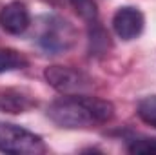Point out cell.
Instances as JSON below:
<instances>
[{
	"label": "cell",
	"instance_id": "1",
	"mask_svg": "<svg viewBox=\"0 0 156 155\" xmlns=\"http://www.w3.org/2000/svg\"><path fill=\"white\" fill-rule=\"evenodd\" d=\"M47 117L60 128L83 130L107 124L115 117V106L100 97L78 93L64 95L47 108Z\"/></svg>",
	"mask_w": 156,
	"mask_h": 155
},
{
	"label": "cell",
	"instance_id": "2",
	"mask_svg": "<svg viewBox=\"0 0 156 155\" xmlns=\"http://www.w3.org/2000/svg\"><path fill=\"white\" fill-rule=\"evenodd\" d=\"M37 42L44 51L51 55L66 53L76 44V29L69 20L58 15H47L40 22Z\"/></svg>",
	"mask_w": 156,
	"mask_h": 155
},
{
	"label": "cell",
	"instance_id": "3",
	"mask_svg": "<svg viewBox=\"0 0 156 155\" xmlns=\"http://www.w3.org/2000/svg\"><path fill=\"white\" fill-rule=\"evenodd\" d=\"M0 152L13 155H38L45 152L44 139L16 124L0 122Z\"/></svg>",
	"mask_w": 156,
	"mask_h": 155
},
{
	"label": "cell",
	"instance_id": "4",
	"mask_svg": "<svg viewBox=\"0 0 156 155\" xmlns=\"http://www.w3.org/2000/svg\"><path fill=\"white\" fill-rule=\"evenodd\" d=\"M44 78L51 88H55L62 95L85 93L91 88V78L69 66H49L44 71Z\"/></svg>",
	"mask_w": 156,
	"mask_h": 155
},
{
	"label": "cell",
	"instance_id": "5",
	"mask_svg": "<svg viewBox=\"0 0 156 155\" xmlns=\"http://www.w3.org/2000/svg\"><path fill=\"white\" fill-rule=\"evenodd\" d=\"M144 26H145V18L138 7L123 6L118 7L116 13L113 15V29L122 40H133L140 37Z\"/></svg>",
	"mask_w": 156,
	"mask_h": 155
},
{
	"label": "cell",
	"instance_id": "6",
	"mask_svg": "<svg viewBox=\"0 0 156 155\" xmlns=\"http://www.w3.org/2000/svg\"><path fill=\"white\" fill-rule=\"evenodd\" d=\"M31 26V15L24 2L13 0L0 11V28L9 35H22Z\"/></svg>",
	"mask_w": 156,
	"mask_h": 155
},
{
	"label": "cell",
	"instance_id": "7",
	"mask_svg": "<svg viewBox=\"0 0 156 155\" xmlns=\"http://www.w3.org/2000/svg\"><path fill=\"white\" fill-rule=\"evenodd\" d=\"M37 106L35 97L20 88H7L0 91V110L18 115V113H26L29 110H33Z\"/></svg>",
	"mask_w": 156,
	"mask_h": 155
},
{
	"label": "cell",
	"instance_id": "8",
	"mask_svg": "<svg viewBox=\"0 0 156 155\" xmlns=\"http://www.w3.org/2000/svg\"><path fill=\"white\" fill-rule=\"evenodd\" d=\"M26 66H27V59L20 51L11 47H0V73L24 70Z\"/></svg>",
	"mask_w": 156,
	"mask_h": 155
},
{
	"label": "cell",
	"instance_id": "9",
	"mask_svg": "<svg viewBox=\"0 0 156 155\" xmlns=\"http://www.w3.org/2000/svg\"><path fill=\"white\" fill-rule=\"evenodd\" d=\"M69 4L76 11L78 17L87 24L98 22V6L94 0H69Z\"/></svg>",
	"mask_w": 156,
	"mask_h": 155
},
{
	"label": "cell",
	"instance_id": "10",
	"mask_svg": "<svg viewBox=\"0 0 156 155\" xmlns=\"http://www.w3.org/2000/svg\"><path fill=\"white\" fill-rule=\"evenodd\" d=\"M138 117H140L145 124L156 128V95L144 97V99L138 102Z\"/></svg>",
	"mask_w": 156,
	"mask_h": 155
},
{
	"label": "cell",
	"instance_id": "11",
	"mask_svg": "<svg viewBox=\"0 0 156 155\" xmlns=\"http://www.w3.org/2000/svg\"><path fill=\"white\" fill-rule=\"evenodd\" d=\"M89 26H93V29H91V33H89V37H91V49L94 51V53H105L107 51V47H109V35L104 31V28L102 26H98V22H94V24H89Z\"/></svg>",
	"mask_w": 156,
	"mask_h": 155
},
{
	"label": "cell",
	"instance_id": "12",
	"mask_svg": "<svg viewBox=\"0 0 156 155\" xmlns=\"http://www.w3.org/2000/svg\"><path fill=\"white\" fill-rule=\"evenodd\" d=\"M131 153H156V139L154 137H140L131 139L127 144Z\"/></svg>",
	"mask_w": 156,
	"mask_h": 155
}]
</instances>
